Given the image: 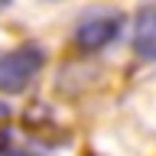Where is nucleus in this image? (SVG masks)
Here are the masks:
<instances>
[{"instance_id":"7ed1b4c3","label":"nucleus","mask_w":156,"mask_h":156,"mask_svg":"<svg viewBox=\"0 0 156 156\" xmlns=\"http://www.w3.org/2000/svg\"><path fill=\"white\" fill-rule=\"evenodd\" d=\"M133 52L143 62H156V3H146L133 20Z\"/></svg>"},{"instance_id":"39448f33","label":"nucleus","mask_w":156,"mask_h":156,"mask_svg":"<svg viewBox=\"0 0 156 156\" xmlns=\"http://www.w3.org/2000/svg\"><path fill=\"white\" fill-rule=\"evenodd\" d=\"M3 156H39V153H29V150H10V153H3Z\"/></svg>"},{"instance_id":"20e7f679","label":"nucleus","mask_w":156,"mask_h":156,"mask_svg":"<svg viewBox=\"0 0 156 156\" xmlns=\"http://www.w3.org/2000/svg\"><path fill=\"white\" fill-rule=\"evenodd\" d=\"M10 124H13V114H10V107L0 101V153H3L7 143H10Z\"/></svg>"},{"instance_id":"f03ea898","label":"nucleus","mask_w":156,"mask_h":156,"mask_svg":"<svg viewBox=\"0 0 156 156\" xmlns=\"http://www.w3.org/2000/svg\"><path fill=\"white\" fill-rule=\"evenodd\" d=\"M120 13H111V10H98V13H88L75 29V42L85 52H98V49L111 46L120 33Z\"/></svg>"},{"instance_id":"f257e3e1","label":"nucleus","mask_w":156,"mask_h":156,"mask_svg":"<svg viewBox=\"0 0 156 156\" xmlns=\"http://www.w3.org/2000/svg\"><path fill=\"white\" fill-rule=\"evenodd\" d=\"M42 68V52L39 46H23V49H13L7 55H0V91L7 94H16L39 75Z\"/></svg>"}]
</instances>
